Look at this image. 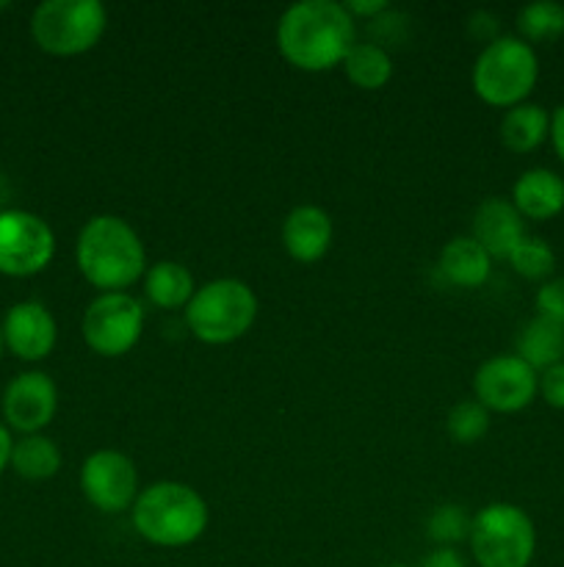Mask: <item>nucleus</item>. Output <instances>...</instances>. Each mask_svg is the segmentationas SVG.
Segmentation results:
<instances>
[{"label": "nucleus", "mask_w": 564, "mask_h": 567, "mask_svg": "<svg viewBox=\"0 0 564 567\" xmlns=\"http://www.w3.org/2000/svg\"><path fill=\"white\" fill-rule=\"evenodd\" d=\"M354 17L335 0H302L285 9L276 25L282 59L304 72H324L343 64L354 48Z\"/></svg>", "instance_id": "1"}, {"label": "nucleus", "mask_w": 564, "mask_h": 567, "mask_svg": "<svg viewBox=\"0 0 564 567\" xmlns=\"http://www.w3.org/2000/svg\"><path fill=\"white\" fill-rule=\"evenodd\" d=\"M81 275L103 293H119L142 280L147 271V252L138 233L125 219L111 214L92 216L75 244Z\"/></svg>", "instance_id": "2"}, {"label": "nucleus", "mask_w": 564, "mask_h": 567, "mask_svg": "<svg viewBox=\"0 0 564 567\" xmlns=\"http://www.w3.org/2000/svg\"><path fill=\"white\" fill-rule=\"evenodd\" d=\"M133 529L160 548L191 546L208 529V504L182 482H155L133 504Z\"/></svg>", "instance_id": "3"}, {"label": "nucleus", "mask_w": 564, "mask_h": 567, "mask_svg": "<svg viewBox=\"0 0 564 567\" xmlns=\"http://www.w3.org/2000/svg\"><path fill=\"white\" fill-rule=\"evenodd\" d=\"M258 319V297L232 277L205 282L186 305V324L194 338L210 347H224L249 332Z\"/></svg>", "instance_id": "4"}, {"label": "nucleus", "mask_w": 564, "mask_h": 567, "mask_svg": "<svg viewBox=\"0 0 564 567\" xmlns=\"http://www.w3.org/2000/svg\"><path fill=\"white\" fill-rule=\"evenodd\" d=\"M540 78L534 48L520 37H498L487 44L473 64V92L495 109H514L525 103Z\"/></svg>", "instance_id": "5"}, {"label": "nucleus", "mask_w": 564, "mask_h": 567, "mask_svg": "<svg viewBox=\"0 0 564 567\" xmlns=\"http://www.w3.org/2000/svg\"><path fill=\"white\" fill-rule=\"evenodd\" d=\"M470 554L479 567H529L536 551L534 520L518 504H487L470 524Z\"/></svg>", "instance_id": "6"}, {"label": "nucleus", "mask_w": 564, "mask_h": 567, "mask_svg": "<svg viewBox=\"0 0 564 567\" xmlns=\"http://www.w3.org/2000/svg\"><path fill=\"white\" fill-rule=\"evenodd\" d=\"M108 14L100 0H44L31 14V37L50 55L88 53L103 39Z\"/></svg>", "instance_id": "7"}, {"label": "nucleus", "mask_w": 564, "mask_h": 567, "mask_svg": "<svg viewBox=\"0 0 564 567\" xmlns=\"http://www.w3.org/2000/svg\"><path fill=\"white\" fill-rule=\"evenodd\" d=\"M144 332V308L127 291L100 293L83 313V341L100 358H122Z\"/></svg>", "instance_id": "8"}, {"label": "nucleus", "mask_w": 564, "mask_h": 567, "mask_svg": "<svg viewBox=\"0 0 564 567\" xmlns=\"http://www.w3.org/2000/svg\"><path fill=\"white\" fill-rule=\"evenodd\" d=\"M55 236L48 221L28 210L0 214V275L31 277L48 269Z\"/></svg>", "instance_id": "9"}, {"label": "nucleus", "mask_w": 564, "mask_h": 567, "mask_svg": "<svg viewBox=\"0 0 564 567\" xmlns=\"http://www.w3.org/2000/svg\"><path fill=\"white\" fill-rule=\"evenodd\" d=\"M540 393V374L518 354L484 360L473 377V399L490 413H520Z\"/></svg>", "instance_id": "10"}, {"label": "nucleus", "mask_w": 564, "mask_h": 567, "mask_svg": "<svg viewBox=\"0 0 564 567\" xmlns=\"http://www.w3.org/2000/svg\"><path fill=\"white\" fill-rule=\"evenodd\" d=\"M81 491L86 502L100 513H125L138 498L136 465L127 454L103 449L88 454L81 468Z\"/></svg>", "instance_id": "11"}, {"label": "nucleus", "mask_w": 564, "mask_h": 567, "mask_svg": "<svg viewBox=\"0 0 564 567\" xmlns=\"http://www.w3.org/2000/svg\"><path fill=\"white\" fill-rule=\"evenodd\" d=\"M59 410V388L42 371H25L14 377L3 393V415L11 430L22 435H39Z\"/></svg>", "instance_id": "12"}, {"label": "nucleus", "mask_w": 564, "mask_h": 567, "mask_svg": "<svg viewBox=\"0 0 564 567\" xmlns=\"http://www.w3.org/2000/svg\"><path fill=\"white\" fill-rule=\"evenodd\" d=\"M55 319L42 302H20L6 313L3 343L20 360H44L55 347Z\"/></svg>", "instance_id": "13"}, {"label": "nucleus", "mask_w": 564, "mask_h": 567, "mask_svg": "<svg viewBox=\"0 0 564 567\" xmlns=\"http://www.w3.org/2000/svg\"><path fill=\"white\" fill-rule=\"evenodd\" d=\"M473 238L492 260H509L525 238V219L518 214L512 199L490 197L476 208Z\"/></svg>", "instance_id": "14"}, {"label": "nucleus", "mask_w": 564, "mask_h": 567, "mask_svg": "<svg viewBox=\"0 0 564 567\" xmlns=\"http://www.w3.org/2000/svg\"><path fill=\"white\" fill-rule=\"evenodd\" d=\"M285 252L299 264H315L332 244V219L318 205H296L282 221Z\"/></svg>", "instance_id": "15"}, {"label": "nucleus", "mask_w": 564, "mask_h": 567, "mask_svg": "<svg viewBox=\"0 0 564 567\" xmlns=\"http://www.w3.org/2000/svg\"><path fill=\"white\" fill-rule=\"evenodd\" d=\"M512 205L523 219H553L564 210V181L545 166L525 169L512 186Z\"/></svg>", "instance_id": "16"}, {"label": "nucleus", "mask_w": 564, "mask_h": 567, "mask_svg": "<svg viewBox=\"0 0 564 567\" xmlns=\"http://www.w3.org/2000/svg\"><path fill=\"white\" fill-rule=\"evenodd\" d=\"M440 271L451 286L479 288L490 280L492 258L473 236H459L442 247Z\"/></svg>", "instance_id": "17"}, {"label": "nucleus", "mask_w": 564, "mask_h": 567, "mask_svg": "<svg viewBox=\"0 0 564 567\" xmlns=\"http://www.w3.org/2000/svg\"><path fill=\"white\" fill-rule=\"evenodd\" d=\"M518 358L525 360L534 371H545L551 365L564 363V324L545 319V316H534L525 321L518 332Z\"/></svg>", "instance_id": "18"}, {"label": "nucleus", "mask_w": 564, "mask_h": 567, "mask_svg": "<svg viewBox=\"0 0 564 567\" xmlns=\"http://www.w3.org/2000/svg\"><path fill=\"white\" fill-rule=\"evenodd\" d=\"M197 293L194 275L177 260H160L144 271V297L160 310H186Z\"/></svg>", "instance_id": "19"}, {"label": "nucleus", "mask_w": 564, "mask_h": 567, "mask_svg": "<svg viewBox=\"0 0 564 567\" xmlns=\"http://www.w3.org/2000/svg\"><path fill=\"white\" fill-rule=\"evenodd\" d=\"M551 136V116L542 105L520 103L501 120V144L514 155L534 153Z\"/></svg>", "instance_id": "20"}, {"label": "nucleus", "mask_w": 564, "mask_h": 567, "mask_svg": "<svg viewBox=\"0 0 564 567\" xmlns=\"http://www.w3.org/2000/svg\"><path fill=\"white\" fill-rule=\"evenodd\" d=\"M343 72L357 89L376 92V89L387 86V81L393 78V59L379 44L354 42V48L343 59Z\"/></svg>", "instance_id": "21"}, {"label": "nucleus", "mask_w": 564, "mask_h": 567, "mask_svg": "<svg viewBox=\"0 0 564 567\" xmlns=\"http://www.w3.org/2000/svg\"><path fill=\"white\" fill-rule=\"evenodd\" d=\"M9 465L22 476V480L42 482L59 474L61 452L50 437L25 435L22 441L14 443V449H11Z\"/></svg>", "instance_id": "22"}, {"label": "nucleus", "mask_w": 564, "mask_h": 567, "mask_svg": "<svg viewBox=\"0 0 564 567\" xmlns=\"http://www.w3.org/2000/svg\"><path fill=\"white\" fill-rule=\"evenodd\" d=\"M520 39L529 44L556 42L564 37V6L553 0H536L518 11Z\"/></svg>", "instance_id": "23"}, {"label": "nucleus", "mask_w": 564, "mask_h": 567, "mask_svg": "<svg viewBox=\"0 0 564 567\" xmlns=\"http://www.w3.org/2000/svg\"><path fill=\"white\" fill-rule=\"evenodd\" d=\"M448 437L459 446H473L476 441L487 435L490 430V410L481 408L476 399H468V402L453 404L451 413H448Z\"/></svg>", "instance_id": "24"}, {"label": "nucleus", "mask_w": 564, "mask_h": 567, "mask_svg": "<svg viewBox=\"0 0 564 567\" xmlns=\"http://www.w3.org/2000/svg\"><path fill=\"white\" fill-rule=\"evenodd\" d=\"M509 264L525 280H547L553 275V269H556V252L542 238L525 236L518 244V249L509 255Z\"/></svg>", "instance_id": "25"}, {"label": "nucleus", "mask_w": 564, "mask_h": 567, "mask_svg": "<svg viewBox=\"0 0 564 567\" xmlns=\"http://www.w3.org/2000/svg\"><path fill=\"white\" fill-rule=\"evenodd\" d=\"M470 524H473V518H468V513L459 504H442L431 513L426 532L440 548H453L457 543L468 540Z\"/></svg>", "instance_id": "26"}, {"label": "nucleus", "mask_w": 564, "mask_h": 567, "mask_svg": "<svg viewBox=\"0 0 564 567\" xmlns=\"http://www.w3.org/2000/svg\"><path fill=\"white\" fill-rule=\"evenodd\" d=\"M534 302L536 316H545V319L564 324V277H553V280L542 282Z\"/></svg>", "instance_id": "27"}, {"label": "nucleus", "mask_w": 564, "mask_h": 567, "mask_svg": "<svg viewBox=\"0 0 564 567\" xmlns=\"http://www.w3.org/2000/svg\"><path fill=\"white\" fill-rule=\"evenodd\" d=\"M540 396L553 410H564V363L551 365L540 374Z\"/></svg>", "instance_id": "28"}, {"label": "nucleus", "mask_w": 564, "mask_h": 567, "mask_svg": "<svg viewBox=\"0 0 564 567\" xmlns=\"http://www.w3.org/2000/svg\"><path fill=\"white\" fill-rule=\"evenodd\" d=\"M468 28H470V37L481 39V42H484V48L498 39V20L490 14V11H481V17H479V11H476V14L470 17Z\"/></svg>", "instance_id": "29"}, {"label": "nucleus", "mask_w": 564, "mask_h": 567, "mask_svg": "<svg viewBox=\"0 0 564 567\" xmlns=\"http://www.w3.org/2000/svg\"><path fill=\"white\" fill-rule=\"evenodd\" d=\"M346 11L352 17H370V20H376V17L387 14L390 11V6L385 3V0H348Z\"/></svg>", "instance_id": "30"}, {"label": "nucleus", "mask_w": 564, "mask_h": 567, "mask_svg": "<svg viewBox=\"0 0 564 567\" xmlns=\"http://www.w3.org/2000/svg\"><path fill=\"white\" fill-rule=\"evenodd\" d=\"M424 567H464V559L459 557L457 548H435L424 559Z\"/></svg>", "instance_id": "31"}, {"label": "nucleus", "mask_w": 564, "mask_h": 567, "mask_svg": "<svg viewBox=\"0 0 564 567\" xmlns=\"http://www.w3.org/2000/svg\"><path fill=\"white\" fill-rule=\"evenodd\" d=\"M547 138H551V144H553V150H556L558 161L564 164V103L558 105V109L551 114V136H547Z\"/></svg>", "instance_id": "32"}, {"label": "nucleus", "mask_w": 564, "mask_h": 567, "mask_svg": "<svg viewBox=\"0 0 564 567\" xmlns=\"http://www.w3.org/2000/svg\"><path fill=\"white\" fill-rule=\"evenodd\" d=\"M11 449H14V441H11L9 430L0 424V474H3L6 465L11 463Z\"/></svg>", "instance_id": "33"}, {"label": "nucleus", "mask_w": 564, "mask_h": 567, "mask_svg": "<svg viewBox=\"0 0 564 567\" xmlns=\"http://www.w3.org/2000/svg\"><path fill=\"white\" fill-rule=\"evenodd\" d=\"M3 347H6V343H3V324H0V354H3Z\"/></svg>", "instance_id": "34"}, {"label": "nucleus", "mask_w": 564, "mask_h": 567, "mask_svg": "<svg viewBox=\"0 0 564 567\" xmlns=\"http://www.w3.org/2000/svg\"><path fill=\"white\" fill-rule=\"evenodd\" d=\"M3 9H9V3H6V0H0V11Z\"/></svg>", "instance_id": "35"}, {"label": "nucleus", "mask_w": 564, "mask_h": 567, "mask_svg": "<svg viewBox=\"0 0 564 567\" xmlns=\"http://www.w3.org/2000/svg\"><path fill=\"white\" fill-rule=\"evenodd\" d=\"M387 567H407V565H387Z\"/></svg>", "instance_id": "36"}]
</instances>
